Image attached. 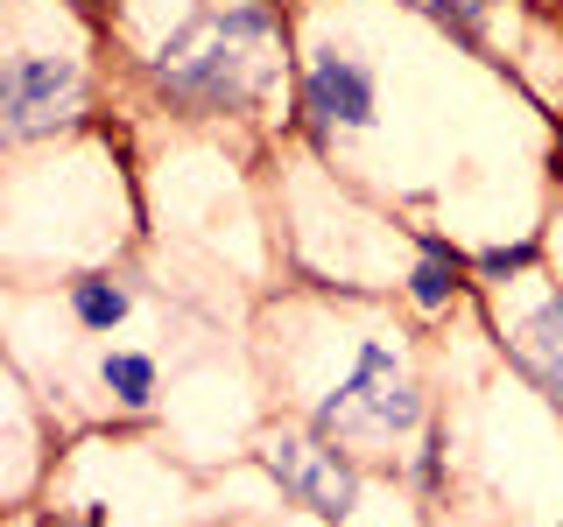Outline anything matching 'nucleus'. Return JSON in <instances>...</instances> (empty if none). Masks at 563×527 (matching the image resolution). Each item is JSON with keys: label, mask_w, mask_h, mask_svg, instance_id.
<instances>
[{"label": "nucleus", "mask_w": 563, "mask_h": 527, "mask_svg": "<svg viewBox=\"0 0 563 527\" xmlns=\"http://www.w3.org/2000/svg\"><path fill=\"white\" fill-rule=\"evenodd\" d=\"M275 70H282V29L268 0H198V14L155 57V78L184 105H211V113L254 105L275 85Z\"/></svg>", "instance_id": "obj_1"}, {"label": "nucleus", "mask_w": 563, "mask_h": 527, "mask_svg": "<svg viewBox=\"0 0 563 527\" xmlns=\"http://www.w3.org/2000/svg\"><path fill=\"white\" fill-rule=\"evenodd\" d=\"M416 422H422V401L387 345H366L352 359V373L331 386V401L317 408L324 436H409Z\"/></svg>", "instance_id": "obj_2"}, {"label": "nucleus", "mask_w": 563, "mask_h": 527, "mask_svg": "<svg viewBox=\"0 0 563 527\" xmlns=\"http://www.w3.org/2000/svg\"><path fill=\"white\" fill-rule=\"evenodd\" d=\"M0 99H8V134L29 141V134L70 120V105H78V64H64V57H14Z\"/></svg>", "instance_id": "obj_3"}, {"label": "nucleus", "mask_w": 563, "mask_h": 527, "mask_svg": "<svg viewBox=\"0 0 563 527\" xmlns=\"http://www.w3.org/2000/svg\"><path fill=\"white\" fill-rule=\"evenodd\" d=\"M268 464H275V479L289 485L296 500L317 506V514H331V520H345L352 500H360L352 471L339 464V450H331L324 436H275V444H268Z\"/></svg>", "instance_id": "obj_4"}, {"label": "nucleus", "mask_w": 563, "mask_h": 527, "mask_svg": "<svg viewBox=\"0 0 563 527\" xmlns=\"http://www.w3.org/2000/svg\"><path fill=\"white\" fill-rule=\"evenodd\" d=\"M310 105L324 120H345V127H366L374 120V78L345 57H317L310 64Z\"/></svg>", "instance_id": "obj_5"}, {"label": "nucleus", "mask_w": 563, "mask_h": 527, "mask_svg": "<svg viewBox=\"0 0 563 527\" xmlns=\"http://www.w3.org/2000/svg\"><path fill=\"white\" fill-rule=\"evenodd\" d=\"M521 359H528V373L563 401V295H550V303L521 324Z\"/></svg>", "instance_id": "obj_6"}, {"label": "nucleus", "mask_w": 563, "mask_h": 527, "mask_svg": "<svg viewBox=\"0 0 563 527\" xmlns=\"http://www.w3.org/2000/svg\"><path fill=\"white\" fill-rule=\"evenodd\" d=\"M78 310L92 316V324H120V316H128V295H120V289H99V281H85V289H78Z\"/></svg>", "instance_id": "obj_7"}, {"label": "nucleus", "mask_w": 563, "mask_h": 527, "mask_svg": "<svg viewBox=\"0 0 563 527\" xmlns=\"http://www.w3.org/2000/svg\"><path fill=\"white\" fill-rule=\"evenodd\" d=\"M106 380H113L120 386V394H128V401H148V359H106Z\"/></svg>", "instance_id": "obj_8"}, {"label": "nucleus", "mask_w": 563, "mask_h": 527, "mask_svg": "<svg viewBox=\"0 0 563 527\" xmlns=\"http://www.w3.org/2000/svg\"><path fill=\"white\" fill-rule=\"evenodd\" d=\"M416 295H422V303H444V295H451V268H444V260H430V268L416 274Z\"/></svg>", "instance_id": "obj_9"}, {"label": "nucleus", "mask_w": 563, "mask_h": 527, "mask_svg": "<svg viewBox=\"0 0 563 527\" xmlns=\"http://www.w3.org/2000/svg\"><path fill=\"white\" fill-rule=\"evenodd\" d=\"M430 8H437V14H465L472 0H430Z\"/></svg>", "instance_id": "obj_10"}]
</instances>
